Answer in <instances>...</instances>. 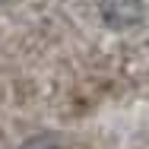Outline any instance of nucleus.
<instances>
[{"label": "nucleus", "instance_id": "2", "mask_svg": "<svg viewBox=\"0 0 149 149\" xmlns=\"http://www.w3.org/2000/svg\"><path fill=\"white\" fill-rule=\"evenodd\" d=\"M19 149H63V146H60L54 136H32V140H26Z\"/></svg>", "mask_w": 149, "mask_h": 149}, {"label": "nucleus", "instance_id": "1", "mask_svg": "<svg viewBox=\"0 0 149 149\" xmlns=\"http://www.w3.org/2000/svg\"><path fill=\"white\" fill-rule=\"evenodd\" d=\"M98 13L111 29H133L143 22V0H98Z\"/></svg>", "mask_w": 149, "mask_h": 149}]
</instances>
